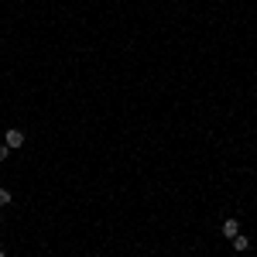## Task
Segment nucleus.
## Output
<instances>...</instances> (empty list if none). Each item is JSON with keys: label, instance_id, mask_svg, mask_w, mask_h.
<instances>
[{"label": "nucleus", "instance_id": "nucleus-1", "mask_svg": "<svg viewBox=\"0 0 257 257\" xmlns=\"http://www.w3.org/2000/svg\"><path fill=\"white\" fill-rule=\"evenodd\" d=\"M7 148H21L24 144V131H7V141H4Z\"/></svg>", "mask_w": 257, "mask_h": 257}, {"label": "nucleus", "instance_id": "nucleus-2", "mask_svg": "<svg viewBox=\"0 0 257 257\" xmlns=\"http://www.w3.org/2000/svg\"><path fill=\"white\" fill-rule=\"evenodd\" d=\"M237 233H240V223H237V219H226V223H223V237H230V240H233Z\"/></svg>", "mask_w": 257, "mask_h": 257}, {"label": "nucleus", "instance_id": "nucleus-3", "mask_svg": "<svg viewBox=\"0 0 257 257\" xmlns=\"http://www.w3.org/2000/svg\"><path fill=\"white\" fill-rule=\"evenodd\" d=\"M233 247H237V250H247V247H250V240L243 237V233H237V237H233Z\"/></svg>", "mask_w": 257, "mask_h": 257}, {"label": "nucleus", "instance_id": "nucleus-4", "mask_svg": "<svg viewBox=\"0 0 257 257\" xmlns=\"http://www.w3.org/2000/svg\"><path fill=\"white\" fill-rule=\"evenodd\" d=\"M11 199H14V196H11V192H7V189H0V206H7V202H11Z\"/></svg>", "mask_w": 257, "mask_h": 257}, {"label": "nucleus", "instance_id": "nucleus-5", "mask_svg": "<svg viewBox=\"0 0 257 257\" xmlns=\"http://www.w3.org/2000/svg\"><path fill=\"white\" fill-rule=\"evenodd\" d=\"M7 155H11V148H7V144H0V161L7 158Z\"/></svg>", "mask_w": 257, "mask_h": 257}, {"label": "nucleus", "instance_id": "nucleus-6", "mask_svg": "<svg viewBox=\"0 0 257 257\" xmlns=\"http://www.w3.org/2000/svg\"><path fill=\"white\" fill-rule=\"evenodd\" d=\"M0 257H4V250H0Z\"/></svg>", "mask_w": 257, "mask_h": 257}]
</instances>
